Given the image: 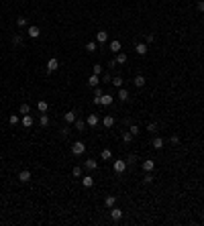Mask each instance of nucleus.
<instances>
[{
  "mask_svg": "<svg viewBox=\"0 0 204 226\" xmlns=\"http://www.w3.org/2000/svg\"><path fill=\"white\" fill-rule=\"evenodd\" d=\"M84 151H86V145H84L82 141H76L72 145V153H73V155H82Z\"/></svg>",
  "mask_w": 204,
  "mask_h": 226,
  "instance_id": "obj_1",
  "label": "nucleus"
},
{
  "mask_svg": "<svg viewBox=\"0 0 204 226\" xmlns=\"http://www.w3.org/2000/svg\"><path fill=\"white\" fill-rule=\"evenodd\" d=\"M112 169L117 173H125L126 171V161H121V159H117V161L112 163Z\"/></svg>",
  "mask_w": 204,
  "mask_h": 226,
  "instance_id": "obj_2",
  "label": "nucleus"
},
{
  "mask_svg": "<svg viewBox=\"0 0 204 226\" xmlns=\"http://www.w3.org/2000/svg\"><path fill=\"white\" fill-rule=\"evenodd\" d=\"M57 69H59V61L55 57H51L47 61V71H49V74H53V71H57Z\"/></svg>",
  "mask_w": 204,
  "mask_h": 226,
  "instance_id": "obj_3",
  "label": "nucleus"
},
{
  "mask_svg": "<svg viewBox=\"0 0 204 226\" xmlns=\"http://www.w3.org/2000/svg\"><path fill=\"white\" fill-rule=\"evenodd\" d=\"M153 169H155V161H153V159H147V161H143V171H145V173H151Z\"/></svg>",
  "mask_w": 204,
  "mask_h": 226,
  "instance_id": "obj_4",
  "label": "nucleus"
},
{
  "mask_svg": "<svg viewBox=\"0 0 204 226\" xmlns=\"http://www.w3.org/2000/svg\"><path fill=\"white\" fill-rule=\"evenodd\" d=\"M98 122H100L98 114H88V118H86V124H88V126H96Z\"/></svg>",
  "mask_w": 204,
  "mask_h": 226,
  "instance_id": "obj_5",
  "label": "nucleus"
},
{
  "mask_svg": "<svg viewBox=\"0 0 204 226\" xmlns=\"http://www.w3.org/2000/svg\"><path fill=\"white\" fill-rule=\"evenodd\" d=\"M112 102H114V98H112L110 94H102V96H100V104H102V106H110Z\"/></svg>",
  "mask_w": 204,
  "mask_h": 226,
  "instance_id": "obj_6",
  "label": "nucleus"
},
{
  "mask_svg": "<svg viewBox=\"0 0 204 226\" xmlns=\"http://www.w3.org/2000/svg\"><path fill=\"white\" fill-rule=\"evenodd\" d=\"M76 118H78V116H76V112H73V110H69V112L63 114V120H65L68 124H73V122H76Z\"/></svg>",
  "mask_w": 204,
  "mask_h": 226,
  "instance_id": "obj_7",
  "label": "nucleus"
},
{
  "mask_svg": "<svg viewBox=\"0 0 204 226\" xmlns=\"http://www.w3.org/2000/svg\"><path fill=\"white\" fill-rule=\"evenodd\" d=\"M19 179H20L23 183L31 181V171H29V169H23V171H19Z\"/></svg>",
  "mask_w": 204,
  "mask_h": 226,
  "instance_id": "obj_8",
  "label": "nucleus"
},
{
  "mask_svg": "<svg viewBox=\"0 0 204 226\" xmlns=\"http://www.w3.org/2000/svg\"><path fill=\"white\" fill-rule=\"evenodd\" d=\"M27 35H29L31 39H37V37H39V35H41V29H39V27H29V31H27Z\"/></svg>",
  "mask_w": 204,
  "mask_h": 226,
  "instance_id": "obj_9",
  "label": "nucleus"
},
{
  "mask_svg": "<svg viewBox=\"0 0 204 226\" xmlns=\"http://www.w3.org/2000/svg\"><path fill=\"white\" fill-rule=\"evenodd\" d=\"M108 41V33L106 31H98L96 33V43H106Z\"/></svg>",
  "mask_w": 204,
  "mask_h": 226,
  "instance_id": "obj_10",
  "label": "nucleus"
},
{
  "mask_svg": "<svg viewBox=\"0 0 204 226\" xmlns=\"http://www.w3.org/2000/svg\"><path fill=\"white\" fill-rule=\"evenodd\" d=\"M163 145H165V141L161 137H155V139H153V143H151V147L157 149V151H159V149H163Z\"/></svg>",
  "mask_w": 204,
  "mask_h": 226,
  "instance_id": "obj_11",
  "label": "nucleus"
},
{
  "mask_svg": "<svg viewBox=\"0 0 204 226\" xmlns=\"http://www.w3.org/2000/svg\"><path fill=\"white\" fill-rule=\"evenodd\" d=\"M147 49H149V47H147V43H137V45H135L137 55H145V53H147Z\"/></svg>",
  "mask_w": 204,
  "mask_h": 226,
  "instance_id": "obj_12",
  "label": "nucleus"
},
{
  "mask_svg": "<svg viewBox=\"0 0 204 226\" xmlns=\"http://www.w3.org/2000/svg\"><path fill=\"white\" fill-rule=\"evenodd\" d=\"M82 185L84 187H92L94 185V177L92 175H82Z\"/></svg>",
  "mask_w": 204,
  "mask_h": 226,
  "instance_id": "obj_13",
  "label": "nucleus"
},
{
  "mask_svg": "<svg viewBox=\"0 0 204 226\" xmlns=\"http://www.w3.org/2000/svg\"><path fill=\"white\" fill-rule=\"evenodd\" d=\"M100 84V75H90V78H88V86H90V88H96V86Z\"/></svg>",
  "mask_w": 204,
  "mask_h": 226,
  "instance_id": "obj_14",
  "label": "nucleus"
},
{
  "mask_svg": "<svg viewBox=\"0 0 204 226\" xmlns=\"http://www.w3.org/2000/svg\"><path fill=\"white\" fill-rule=\"evenodd\" d=\"M110 218H112V220H121V218H122V210H121V208H112V210H110Z\"/></svg>",
  "mask_w": 204,
  "mask_h": 226,
  "instance_id": "obj_15",
  "label": "nucleus"
},
{
  "mask_svg": "<svg viewBox=\"0 0 204 226\" xmlns=\"http://www.w3.org/2000/svg\"><path fill=\"white\" fill-rule=\"evenodd\" d=\"M121 49H122L121 41H110V51L112 53H121Z\"/></svg>",
  "mask_w": 204,
  "mask_h": 226,
  "instance_id": "obj_16",
  "label": "nucleus"
},
{
  "mask_svg": "<svg viewBox=\"0 0 204 226\" xmlns=\"http://www.w3.org/2000/svg\"><path fill=\"white\" fill-rule=\"evenodd\" d=\"M102 124H104L106 128L114 126V116H110V114H108V116H104V118H102Z\"/></svg>",
  "mask_w": 204,
  "mask_h": 226,
  "instance_id": "obj_17",
  "label": "nucleus"
},
{
  "mask_svg": "<svg viewBox=\"0 0 204 226\" xmlns=\"http://www.w3.org/2000/svg\"><path fill=\"white\" fill-rule=\"evenodd\" d=\"M37 110H39L41 114H43V112H47V110H49V104L45 102V100H39V102H37Z\"/></svg>",
  "mask_w": 204,
  "mask_h": 226,
  "instance_id": "obj_18",
  "label": "nucleus"
},
{
  "mask_svg": "<svg viewBox=\"0 0 204 226\" xmlns=\"http://www.w3.org/2000/svg\"><path fill=\"white\" fill-rule=\"evenodd\" d=\"M23 126H24V128L33 126V116H29V114H24V116H23Z\"/></svg>",
  "mask_w": 204,
  "mask_h": 226,
  "instance_id": "obj_19",
  "label": "nucleus"
},
{
  "mask_svg": "<svg viewBox=\"0 0 204 226\" xmlns=\"http://www.w3.org/2000/svg\"><path fill=\"white\" fill-rule=\"evenodd\" d=\"M126 59H129V57H126V53H122V51H121V53H117L114 61H117V65H118V63H126Z\"/></svg>",
  "mask_w": 204,
  "mask_h": 226,
  "instance_id": "obj_20",
  "label": "nucleus"
},
{
  "mask_svg": "<svg viewBox=\"0 0 204 226\" xmlns=\"http://www.w3.org/2000/svg\"><path fill=\"white\" fill-rule=\"evenodd\" d=\"M110 84L114 86V88H122V84H125V79H122L121 75H117V78H114V79H112V82H110Z\"/></svg>",
  "mask_w": 204,
  "mask_h": 226,
  "instance_id": "obj_21",
  "label": "nucleus"
},
{
  "mask_svg": "<svg viewBox=\"0 0 204 226\" xmlns=\"http://www.w3.org/2000/svg\"><path fill=\"white\" fill-rule=\"evenodd\" d=\"M133 84H135L137 88H143V86H145V78H143V75H135V82H133Z\"/></svg>",
  "mask_w": 204,
  "mask_h": 226,
  "instance_id": "obj_22",
  "label": "nucleus"
},
{
  "mask_svg": "<svg viewBox=\"0 0 204 226\" xmlns=\"http://www.w3.org/2000/svg\"><path fill=\"white\" fill-rule=\"evenodd\" d=\"M118 100H121V102H126V100H129V92H126V90H118Z\"/></svg>",
  "mask_w": 204,
  "mask_h": 226,
  "instance_id": "obj_23",
  "label": "nucleus"
},
{
  "mask_svg": "<svg viewBox=\"0 0 204 226\" xmlns=\"http://www.w3.org/2000/svg\"><path fill=\"white\" fill-rule=\"evenodd\" d=\"M8 122L12 124V126H15V124H19V122H20V116H19V114H10V116H8Z\"/></svg>",
  "mask_w": 204,
  "mask_h": 226,
  "instance_id": "obj_24",
  "label": "nucleus"
},
{
  "mask_svg": "<svg viewBox=\"0 0 204 226\" xmlns=\"http://www.w3.org/2000/svg\"><path fill=\"white\" fill-rule=\"evenodd\" d=\"M76 128H78V130H84V128H86V120H82V118H76Z\"/></svg>",
  "mask_w": 204,
  "mask_h": 226,
  "instance_id": "obj_25",
  "label": "nucleus"
},
{
  "mask_svg": "<svg viewBox=\"0 0 204 226\" xmlns=\"http://www.w3.org/2000/svg\"><path fill=\"white\" fill-rule=\"evenodd\" d=\"M39 124H41V126H49V116H47V114H41V118H39Z\"/></svg>",
  "mask_w": 204,
  "mask_h": 226,
  "instance_id": "obj_26",
  "label": "nucleus"
},
{
  "mask_svg": "<svg viewBox=\"0 0 204 226\" xmlns=\"http://www.w3.org/2000/svg\"><path fill=\"white\" fill-rule=\"evenodd\" d=\"M98 167V163L94 161V159H88L86 161V169H90V171H92V169H96Z\"/></svg>",
  "mask_w": 204,
  "mask_h": 226,
  "instance_id": "obj_27",
  "label": "nucleus"
},
{
  "mask_svg": "<svg viewBox=\"0 0 204 226\" xmlns=\"http://www.w3.org/2000/svg\"><path fill=\"white\" fill-rule=\"evenodd\" d=\"M114 202H117V198H114V196H106V200H104V204H106L108 208H112V206H114Z\"/></svg>",
  "mask_w": 204,
  "mask_h": 226,
  "instance_id": "obj_28",
  "label": "nucleus"
},
{
  "mask_svg": "<svg viewBox=\"0 0 204 226\" xmlns=\"http://www.w3.org/2000/svg\"><path fill=\"white\" fill-rule=\"evenodd\" d=\"M108 159H112V153H110V149H104L102 151V161H108Z\"/></svg>",
  "mask_w": 204,
  "mask_h": 226,
  "instance_id": "obj_29",
  "label": "nucleus"
},
{
  "mask_svg": "<svg viewBox=\"0 0 204 226\" xmlns=\"http://www.w3.org/2000/svg\"><path fill=\"white\" fill-rule=\"evenodd\" d=\"M122 141H125V143H131V141H133V133H131V130L122 133Z\"/></svg>",
  "mask_w": 204,
  "mask_h": 226,
  "instance_id": "obj_30",
  "label": "nucleus"
},
{
  "mask_svg": "<svg viewBox=\"0 0 204 226\" xmlns=\"http://www.w3.org/2000/svg\"><path fill=\"white\" fill-rule=\"evenodd\" d=\"M29 110H31L29 104H20V114H23V116H24V114H29Z\"/></svg>",
  "mask_w": 204,
  "mask_h": 226,
  "instance_id": "obj_31",
  "label": "nucleus"
},
{
  "mask_svg": "<svg viewBox=\"0 0 204 226\" xmlns=\"http://www.w3.org/2000/svg\"><path fill=\"white\" fill-rule=\"evenodd\" d=\"M86 51H90V53H94V51H96V43H94V41H90V43L86 45Z\"/></svg>",
  "mask_w": 204,
  "mask_h": 226,
  "instance_id": "obj_32",
  "label": "nucleus"
},
{
  "mask_svg": "<svg viewBox=\"0 0 204 226\" xmlns=\"http://www.w3.org/2000/svg\"><path fill=\"white\" fill-rule=\"evenodd\" d=\"M16 25H19L20 29H23V27H27V19H24V16H19V19H16Z\"/></svg>",
  "mask_w": 204,
  "mask_h": 226,
  "instance_id": "obj_33",
  "label": "nucleus"
},
{
  "mask_svg": "<svg viewBox=\"0 0 204 226\" xmlns=\"http://www.w3.org/2000/svg\"><path fill=\"white\" fill-rule=\"evenodd\" d=\"M92 74L94 75H102V65H94V67H92Z\"/></svg>",
  "mask_w": 204,
  "mask_h": 226,
  "instance_id": "obj_34",
  "label": "nucleus"
},
{
  "mask_svg": "<svg viewBox=\"0 0 204 226\" xmlns=\"http://www.w3.org/2000/svg\"><path fill=\"white\" fill-rule=\"evenodd\" d=\"M153 41H155V35H153V33L145 35V43H147V45H149V43H153Z\"/></svg>",
  "mask_w": 204,
  "mask_h": 226,
  "instance_id": "obj_35",
  "label": "nucleus"
},
{
  "mask_svg": "<svg viewBox=\"0 0 204 226\" xmlns=\"http://www.w3.org/2000/svg\"><path fill=\"white\" fill-rule=\"evenodd\" d=\"M129 130H131V133H133V137H137V134L141 133V130H139V126H137V124H131V128H129Z\"/></svg>",
  "mask_w": 204,
  "mask_h": 226,
  "instance_id": "obj_36",
  "label": "nucleus"
},
{
  "mask_svg": "<svg viewBox=\"0 0 204 226\" xmlns=\"http://www.w3.org/2000/svg\"><path fill=\"white\" fill-rule=\"evenodd\" d=\"M147 130H149V133H157V124L155 122H149V124H147Z\"/></svg>",
  "mask_w": 204,
  "mask_h": 226,
  "instance_id": "obj_37",
  "label": "nucleus"
},
{
  "mask_svg": "<svg viewBox=\"0 0 204 226\" xmlns=\"http://www.w3.org/2000/svg\"><path fill=\"white\" fill-rule=\"evenodd\" d=\"M72 175H73V177H82V167H73Z\"/></svg>",
  "mask_w": 204,
  "mask_h": 226,
  "instance_id": "obj_38",
  "label": "nucleus"
},
{
  "mask_svg": "<svg viewBox=\"0 0 204 226\" xmlns=\"http://www.w3.org/2000/svg\"><path fill=\"white\" fill-rule=\"evenodd\" d=\"M12 43H15V45L23 43V37H20V35H15V37H12Z\"/></svg>",
  "mask_w": 204,
  "mask_h": 226,
  "instance_id": "obj_39",
  "label": "nucleus"
},
{
  "mask_svg": "<svg viewBox=\"0 0 204 226\" xmlns=\"http://www.w3.org/2000/svg\"><path fill=\"white\" fill-rule=\"evenodd\" d=\"M170 143H171V145H180V137H178V134H174V137L170 139Z\"/></svg>",
  "mask_w": 204,
  "mask_h": 226,
  "instance_id": "obj_40",
  "label": "nucleus"
},
{
  "mask_svg": "<svg viewBox=\"0 0 204 226\" xmlns=\"http://www.w3.org/2000/svg\"><path fill=\"white\" fill-rule=\"evenodd\" d=\"M153 181V175H151V173H147L145 177H143V183H151Z\"/></svg>",
  "mask_w": 204,
  "mask_h": 226,
  "instance_id": "obj_41",
  "label": "nucleus"
},
{
  "mask_svg": "<svg viewBox=\"0 0 204 226\" xmlns=\"http://www.w3.org/2000/svg\"><path fill=\"white\" fill-rule=\"evenodd\" d=\"M100 82H102V84H108V82H110V75H108V74H104V75H102V79H100Z\"/></svg>",
  "mask_w": 204,
  "mask_h": 226,
  "instance_id": "obj_42",
  "label": "nucleus"
},
{
  "mask_svg": "<svg viewBox=\"0 0 204 226\" xmlns=\"http://www.w3.org/2000/svg\"><path fill=\"white\" fill-rule=\"evenodd\" d=\"M196 8H198V10H200V12H204V0H200L198 4H196Z\"/></svg>",
  "mask_w": 204,
  "mask_h": 226,
  "instance_id": "obj_43",
  "label": "nucleus"
},
{
  "mask_svg": "<svg viewBox=\"0 0 204 226\" xmlns=\"http://www.w3.org/2000/svg\"><path fill=\"white\" fill-rule=\"evenodd\" d=\"M126 161H129V163H135L137 157H135V155H129V157H126Z\"/></svg>",
  "mask_w": 204,
  "mask_h": 226,
  "instance_id": "obj_44",
  "label": "nucleus"
},
{
  "mask_svg": "<svg viewBox=\"0 0 204 226\" xmlns=\"http://www.w3.org/2000/svg\"><path fill=\"white\" fill-rule=\"evenodd\" d=\"M68 133H69V126H63V128H61V134H63V137H65V134H68Z\"/></svg>",
  "mask_w": 204,
  "mask_h": 226,
  "instance_id": "obj_45",
  "label": "nucleus"
}]
</instances>
